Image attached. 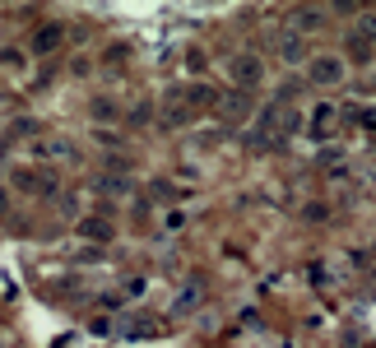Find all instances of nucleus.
Wrapping results in <instances>:
<instances>
[{"label": "nucleus", "instance_id": "4", "mask_svg": "<svg viewBox=\"0 0 376 348\" xmlns=\"http://www.w3.org/2000/svg\"><path fill=\"white\" fill-rule=\"evenodd\" d=\"M334 125H339V112H334L330 102H316V107H311V116H307V135L311 139H330Z\"/></svg>", "mask_w": 376, "mask_h": 348}, {"label": "nucleus", "instance_id": "9", "mask_svg": "<svg viewBox=\"0 0 376 348\" xmlns=\"http://www.w3.org/2000/svg\"><path fill=\"white\" fill-rule=\"evenodd\" d=\"M279 56H284V61H302V56H307V42H302V37H284Z\"/></svg>", "mask_w": 376, "mask_h": 348}, {"label": "nucleus", "instance_id": "1", "mask_svg": "<svg viewBox=\"0 0 376 348\" xmlns=\"http://www.w3.org/2000/svg\"><path fill=\"white\" fill-rule=\"evenodd\" d=\"M344 51H348V61H353V66H367V61L376 56V28H372V23H363V28H348V42H344Z\"/></svg>", "mask_w": 376, "mask_h": 348}, {"label": "nucleus", "instance_id": "3", "mask_svg": "<svg viewBox=\"0 0 376 348\" xmlns=\"http://www.w3.org/2000/svg\"><path fill=\"white\" fill-rule=\"evenodd\" d=\"M307 79L316 84V89H334V84L344 79V61L339 56H316L307 66Z\"/></svg>", "mask_w": 376, "mask_h": 348}, {"label": "nucleus", "instance_id": "2", "mask_svg": "<svg viewBox=\"0 0 376 348\" xmlns=\"http://www.w3.org/2000/svg\"><path fill=\"white\" fill-rule=\"evenodd\" d=\"M228 75H233V84L246 93V89H255V84L265 79V66H260V56H251V51H246V56H233Z\"/></svg>", "mask_w": 376, "mask_h": 348}, {"label": "nucleus", "instance_id": "6", "mask_svg": "<svg viewBox=\"0 0 376 348\" xmlns=\"http://www.w3.org/2000/svg\"><path fill=\"white\" fill-rule=\"evenodd\" d=\"M61 37H66V33H61V23H42V28L33 33V51H42V56H47V51L61 46Z\"/></svg>", "mask_w": 376, "mask_h": 348}, {"label": "nucleus", "instance_id": "8", "mask_svg": "<svg viewBox=\"0 0 376 348\" xmlns=\"http://www.w3.org/2000/svg\"><path fill=\"white\" fill-rule=\"evenodd\" d=\"M79 232L93 237V242H107V237H111V223H107V218H84V223H79Z\"/></svg>", "mask_w": 376, "mask_h": 348}, {"label": "nucleus", "instance_id": "7", "mask_svg": "<svg viewBox=\"0 0 376 348\" xmlns=\"http://www.w3.org/2000/svg\"><path fill=\"white\" fill-rule=\"evenodd\" d=\"M223 112L233 116V121H242V116L251 112V93H242V89H237V93H228V107H223Z\"/></svg>", "mask_w": 376, "mask_h": 348}, {"label": "nucleus", "instance_id": "5", "mask_svg": "<svg viewBox=\"0 0 376 348\" xmlns=\"http://www.w3.org/2000/svg\"><path fill=\"white\" fill-rule=\"evenodd\" d=\"M181 98H186V112H205V107H214V89H210V84H190V89H181Z\"/></svg>", "mask_w": 376, "mask_h": 348}, {"label": "nucleus", "instance_id": "10", "mask_svg": "<svg viewBox=\"0 0 376 348\" xmlns=\"http://www.w3.org/2000/svg\"><path fill=\"white\" fill-rule=\"evenodd\" d=\"M321 19H325V10H298V23H302V28H316Z\"/></svg>", "mask_w": 376, "mask_h": 348}]
</instances>
